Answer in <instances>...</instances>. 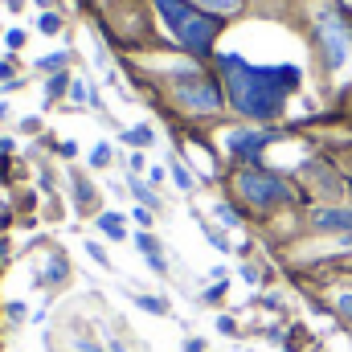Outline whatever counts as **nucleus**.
<instances>
[{
  "instance_id": "27",
  "label": "nucleus",
  "mask_w": 352,
  "mask_h": 352,
  "mask_svg": "<svg viewBox=\"0 0 352 352\" xmlns=\"http://www.w3.org/2000/svg\"><path fill=\"white\" fill-rule=\"evenodd\" d=\"M217 332H226V336H230V332H234V320H230V316H221V320H217Z\"/></svg>"
},
{
  "instance_id": "8",
  "label": "nucleus",
  "mask_w": 352,
  "mask_h": 352,
  "mask_svg": "<svg viewBox=\"0 0 352 352\" xmlns=\"http://www.w3.org/2000/svg\"><path fill=\"white\" fill-rule=\"evenodd\" d=\"M98 230H102L107 238H115V242L127 238V221H123L119 213H102V217H98Z\"/></svg>"
},
{
  "instance_id": "19",
  "label": "nucleus",
  "mask_w": 352,
  "mask_h": 352,
  "mask_svg": "<svg viewBox=\"0 0 352 352\" xmlns=\"http://www.w3.org/2000/svg\"><path fill=\"white\" fill-rule=\"evenodd\" d=\"M213 213H217V221H226V226H238V213H234V209H226V205H217Z\"/></svg>"
},
{
  "instance_id": "10",
  "label": "nucleus",
  "mask_w": 352,
  "mask_h": 352,
  "mask_svg": "<svg viewBox=\"0 0 352 352\" xmlns=\"http://www.w3.org/2000/svg\"><path fill=\"white\" fill-rule=\"evenodd\" d=\"M127 184H131V192H135V197L144 201V209H148V205H156V192H152V188H148V184H144L140 176H127Z\"/></svg>"
},
{
  "instance_id": "2",
  "label": "nucleus",
  "mask_w": 352,
  "mask_h": 352,
  "mask_svg": "<svg viewBox=\"0 0 352 352\" xmlns=\"http://www.w3.org/2000/svg\"><path fill=\"white\" fill-rule=\"evenodd\" d=\"M156 8H160L164 25L176 33V41L188 45V50H205V45L213 41V33H217V25H213L209 16L192 12L188 0H156Z\"/></svg>"
},
{
  "instance_id": "13",
  "label": "nucleus",
  "mask_w": 352,
  "mask_h": 352,
  "mask_svg": "<svg viewBox=\"0 0 352 352\" xmlns=\"http://www.w3.org/2000/svg\"><path fill=\"white\" fill-rule=\"evenodd\" d=\"M90 164H94V168H107V164H111V144H94V148H90Z\"/></svg>"
},
{
  "instance_id": "26",
  "label": "nucleus",
  "mask_w": 352,
  "mask_h": 352,
  "mask_svg": "<svg viewBox=\"0 0 352 352\" xmlns=\"http://www.w3.org/2000/svg\"><path fill=\"white\" fill-rule=\"evenodd\" d=\"M41 66H45V70H54V66H62V54H50V58H41Z\"/></svg>"
},
{
  "instance_id": "4",
  "label": "nucleus",
  "mask_w": 352,
  "mask_h": 352,
  "mask_svg": "<svg viewBox=\"0 0 352 352\" xmlns=\"http://www.w3.org/2000/svg\"><path fill=\"white\" fill-rule=\"evenodd\" d=\"M320 37H324V54H328V66L332 70H340L344 62H349V29H344V21L336 16V12H320Z\"/></svg>"
},
{
  "instance_id": "22",
  "label": "nucleus",
  "mask_w": 352,
  "mask_h": 352,
  "mask_svg": "<svg viewBox=\"0 0 352 352\" xmlns=\"http://www.w3.org/2000/svg\"><path fill=\"white\" fill-rule=\"evenodd\" d=\"M205 238H209V242H213V246H217V250H230V242H226V238H221V234H217V230H205Z\"/></svg>"
},
{
  "instance_id": "17",
  "label": "nucleus",
  "mask_w": 352,
  "mask_h": 352,
  "mask_svg": "<svg viewBox=\"0 0 352 352\" xmlns=\"http://www.w3.org/2000/svg\"><path fill=\"white\" fill-rule=\"evenodd\" d=\"M58 29H62V21H58L54 12H45V16H41V33H50V37H54Z\"/></svg>"
},
{
  "instance_id": "28",
  "label": "nucleus",
  "mask_w": 352,
  "mask_h": 352,
  "mask_svg": "<svg viewBox=\"0 0 352 352\" xmlns=\"http://www.w3.org/2000/svg\"><path fill=\"white\" fill-rule=\"evenodd\" d=\"M184 352H205V344H201V340H188V344H184Z\"/></svg>"
},
{
  "instance_id": "16",
  "label": "nucleus",
  "mask_w": 352,
  "mask_h": 352,
  "mask_svg": "<svg viewBox=\"0 0 352 352\" xmlns=\"http://www.w3.org/2000/svg\"><path fill=\"white\" fill-rule=\"evenodd\" d=\"M173 176H176V184H180L184 192L192 188V176H188V168H184V164H173Z\"/></svg>"
},
{
  "instance_id": "29",
  "label": "nucleus",
  "mask_w": 352,
  "mask_h": 352,
  "mask_svg": "<svg viewBox=\"0 0 352 352\" xmlns=\"http://www.w3.org/2000/svg\"><path fill=\"white\" fill-rule=\"evenodd\" d=\"M0 78H4V82L12 78V66H8V62H0Z\"/></svg>"
},
{
  "instance_id": "31",
  "label": "nucleus",
  "mask_w": 352,
  "mask_h": 352,
  "mask_svg": "<svg viewBox=\"0 0 352 352\" xmlns=\"http://www.w3.org/2000/svg\"><path fill=\"white\" fill-rule=\"evenodd\" d=\"M33 4H41V8H45V4H50V0H33Z\"/></svg>"
},
{
  "instance_id": "11",
  "label": "nucleus",
  "mask_w": 352,
  "mask_h": 352,
  "mask_svg": "<svg viewBox=\"0 0 352 352\" xmlns=\"http://www.w3.org/2000/svg\"><path fill=\"white\" fill-rule=\"evenodd\" d=\"M135 307H144V311H152V316H164V311H168V303H164V299H152V295H135Z\"/></svg>"
},
{
  "instance_id": "21",
  "label": "nucleus",
  "mask_w": 352,
  "mask_h": 352,
  "mask_svg": "<svg viewBox=\"0 0 352 352\" xmlns=\"http://www.w3.org/2000/svg\"><path fill=\"white\" fill-rule=\"evenodd\" d=\"M148 266H152L156 274H164V270H168V263H164V254H148Z\"/></svg>"
},
{
  "instance_id": "6",
  "label": "nucleus",
  "mask_w": 352,
  "mask_h": 352,
  "mask_svg": "<svg viewBox=\"0 0 352 352\" xmlns=\"http://www.w3.org/2000/svg\"><path fill=\"white\" fill-rule=\"evenodd\" d=\"M316 230L328 234H352V209H316Z\"/></svg>"
},
{
  "instance_id": "20",
  "label": "nucleus",
  "mask_w": 352,
  "mask_h": 352,
  "mask_svg": "<svg viewBox=\"0 0 352 352\" xmlns=\"http://www.w3.org/2000/svg\"><path fill=\"white\" fill-rule=\"evenodd\" d=\"M70 98H74V102H87V98H90L87 82H70Z\"/></svg>"
},
{
  "instance_id": "12",
  "label": "nucleus",
  "mask_w": 352,
  "mask_h": 352,
  "mask_svg": "<svg viewBox=\"0 0 352 352\" xmlns=\"http://www.w3.org/2000/svg\"><path fill=\"white\" fill-rule=\"evenodd\" d=\"M87 254H90V263L94 266H102V270H111V254H107V250H102V246H98V242H87Z\"/></svg>"
},
{
  "instance_id": "9",
  "label": "nucleus",
  "mask_w": 352,
  "mask_h": 352,
  "mask_svg": "<svg viewBox=\"0 0 352 352\" xmlns=\"http://www.w3.org/2000/svg\"><path fill=\"white\" fill-rule=\"evenodd\" d=\"M123 140H127V144H135V148H148V144H152L156 135H152V127H144V123H140V127L123 131Z\"/></svg>"
},
{
  "instance_id": "18",
  "label": "nucleus",
  "mask_w": 352,
  "mask_h": 352,
  "mask_svg": "<svg viewBox=\"0 0 352 352\" xmlns=\"http://www.w3.org/2000/svg\"><path fill=\"white\" fill-rule=\"evenodd\" d=\"M4 41H8V50H21V45H25V29H8Z\"/></svg>"
},
{
  "instance_id": "3",
  "label": "nucleus",
  "mask_w": 352,
  "mask_h": 352,
  "mask_svg": "<svg viewBox=\"0 0 352 352\" xmlns=\"http://www.w3.org/2000/svg\"><path fill=\"white\" fill-rule=\"evenodd\" d=\"M238 192H242L250 205H258V209L278 205V201H287V197H291V192H287V184H283L278 176H266V173H242V176H238Z\"/></svg>"
},
{
  "instance_id": "23",
  "label": "nucleus",
  "mask_w": 352,
  "mask_h": 352,
  "mask_svg": "<svg viewBox=\"0 0 352 352\" xmlns=\"http://www.w3.org/2000/svg\"><path fill=\"white\" fill-rule=\"evenodd\" d=\"M8 320L21 324V320H25V303H8Z\"/></svg>"
},
{
  "instance_id": "24",
  "label": "nucleus",
  "mask_w": 352,
  "mask_h": 352,
  "mask_svg": "<svg viewBox=\"0 0 352 352\" xmlns=\"http://www.w3.org/2000/svg\"><path fill=\"white\" fill-rule=\"evenodd\" d=\"M336 307H340L344 316H352V291H344V295H336Z\"/></svg>"
},
{
  "instance_id": "5",
  "label": "nucleus",
  "mask_w": 352,
  "mask_h": 352,
  "mask_svg": "<svg viewBox=\"0 0 352 352\" xmlns=\"http://www.w3.org/2000/svg\"><path fill=\"white\" fill-rule=\"evenodd\" d=\"M176 98H180L184 107H192V111H217V107H221V94L209 87V82H201V78L176 82Z\"/></svg>"
},
{
  "instance_id": "14",
  "label": "nucleus",
  "mask_w": 352,
  "mask_h": 352,
  "mask_svg": "<svg viewBox=\"0 0 352 352\" xmlns=\"http://www.w3.org/2000/svg\"><path fill=\"white\" fill-rule=\"evenodd\" d=\"M197 4H205L209 12H238L242 8V0H197Z\"/></svg>"
},
{
  "instance_id": "1",
  "label": "nucleus",
  "mask_w": 352,
  "mask_h": 352,
  "mask_svg": "<svg viewBox=\"0 0 352 352\" xmlns=\"http://www.w3.org/2000/svg\"><path fill=\"white\" fill-rule=\"evenodd\" d=\"M221 66H226V87H230L234 107H238L242 115H250V119H270V115H278L287 90L299 82V70H295V66L263 70V66H246V62L234 58V54H226Z\"/></svg>"
},
{
  "instance_id": "15",
  "label": "nucleus",
  "mask_w": 352,
  "mask_h": 352,
  "mask_svg": "<svg viewBox=\"0 0 352 352\" xmlns=\"http://www.w3.org/2000/svg\"><path fill=\"white\" fill-rule=\"evenodd\" d=\"M74 344H78V352H102V344H98V340H90L82 328H74Z\"/></svg>"
},
{
  "instance_id": "25",
  "label": "nucleus",
  "mask_w": 352,
  "mask_h": 352,
  "mask_svg": "<svg viewBox=\"0 0 352 352\" xmlns=\"http://www.w3.org/2000/svg\"><path fill=\"white\" fill-rule=\"evenodd\" d=\"M131 217H135V221H140V226H152V213H148V209H144V205H140V209H135V213H131Z\"/></svg>"
},
{
  "instance_id": "30",
  "label": "nucleus",
  "mask_w": 352,
  "mask_h": 352,
  "mask_svg": "<svg viewBox=\"0 0 352 352\" xmlns=\"http://www.w3.org/2000/svg\"><path fill=\"white\" fill-rule=\"evenodd\" d=\"M8 221V205H4V197H0V226Z\"/></svg>"
},
{
  "instance_id": "7",
  "label": "nucleus",
  "mask_w": 352,
  "mask_h": 352,
  "mask_svg": "<svg viewBox=\"0 0 352 352\" xmlns=\"http://www.w3.org/2000/svg\"><path fill=\"white\" fill-rule=\"evenodd\" d=\"M266 140H270V135H263V131H230V135H226V148H230V152H246V156H250V152H258V148H263Z\"/></svg>"
}]
</instances>
